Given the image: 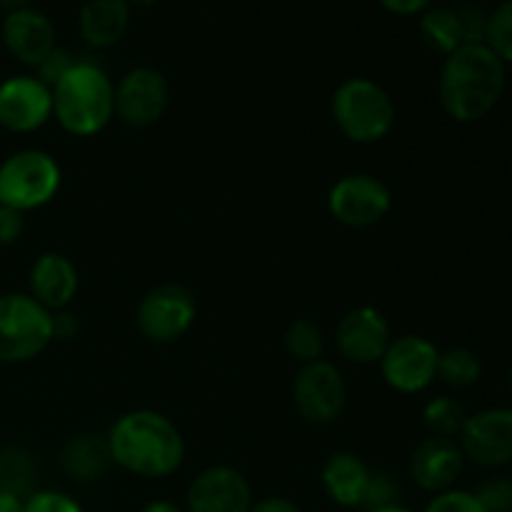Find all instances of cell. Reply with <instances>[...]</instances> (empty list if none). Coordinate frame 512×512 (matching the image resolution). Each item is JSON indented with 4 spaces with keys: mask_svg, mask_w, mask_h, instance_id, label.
Returning <instances> with one entry per match:
<instances>
[{
    "mask_svg": "<svg viewBox=\"0 0 512 512\" xmlns=\"http://www.w3.org/2000/svg\"><path fill=\"white\" fill-rule=\"evenodd\" d=\"M465 420H468V410L450 395L428 400V405L423 408V423L433 438H460Z\"/></svg>",
    "mask_w": 512,
    "mask_h": 512,
    "instance_id": "603a6c76",
    "label": "cell"
},
{
    "mask_svg": "<svg viewBox=\"0 0 512 512\" xmlns=\"http://www.w3.org/2000/svg\"><path fill=\"white\" fill-rule=\"evenodd\" d=\"M420 38L433 53H440L448 58L453 50L465 45V28L460 18V8L450 5H433L420 15Z\"/></svg>",
    "mask_w": 512,
    "mask_h": 512,
    "instance_id": "7402d4cb",
    "label": "cell"
},
{
    "mask_svg": "<svg viewBox=\"0 0 512 512\" xmlns=\"http://www.w3.org/2000/svg\"><path fill=\"white\" fill-rule=\"evenodd\" d=\"M130 3L128 0H85L78 13L80 38L90 48H110L128 33Z\"/></svg>",
    "mask_w": 512,
    "mask_h": 512,
    "instance_id": "ffe728a7",
    "label": "cell"
},
{
    "mask_svg": "<svg viewBox=\"0 0 512 512\" xmlns=\"http://www.w3.org/2000/svg\"><path fill=\"white\" fill-rule=\"evenodd\" d=\"M140 512H183L175 503H168V500H153V503L145 505Z\"/></svg>",
    "mask_w": 512,
    "mask_h": 512,
    "instance_id": "8d00e7d4",
    "label": "cell"
},
{
    "mask_svg": "<svg viewBox=\"0 0 512 512\" xmlns=\"http://www.w3.org/2000/svg\"><path fill=\"white\" fill-rule=\"evenodd\" d=\"M285 350L293 360H298L300 365L315 363V360H323L325 350V335L320 330V325H315L308 318H295L293 323L285 330Z\"/></svg>",
    "mask_w": 512,
    "mask_h": 512,
    "instance_id": "484cf974",
    "label": "cell"
},
{
    "mask_svg": "<svg viewBox=\"0 0 512 512\" xmlns=\"http://www.w3.org/2000/svg\"><path fill=\"white\" fill-rule=\"evenodd\" d=\"M293 403L305 423H333L343 415L348 403V385L343 373L328 360L300 365L293 380Z\"/></svg>",
    "mask_w": 512,
    "mask_h": 512,
    "instance_id": "ba28073f",
    "label": "cell"
},
{
    "mask_svg": "<svg viewBox=\"0 0 512 512\" xmlns=\"http://www.w3.org/2000/svg\"><path fill=\"white\" fill-rule=\"evenodd\" d=\"M0 512H25V500L18 495L0 493Z\"/></svg>",
    "mask_w": 512,
    "mask_h": 512,
    "instance_id": "d590c367",
    "label": "cell"
},
{
    "mask_svg": "<svg viewBox=\"0 0 512 512\" xmlns=\"http://www.w3.org/2000/svg\"><path fill=\"white\" fill-rule=\"evenodd\" d=\"M110 458L138 478H168L183 465L185 440L178 425L158 410H130L108 433Z\"/></svg>",
    "mask_w": 512,
    "mask_h": 512,
    "instance_id": "7a4b0ae2",
    "label": "cell"
},
{
    "mask_svg": "<svg viewBox=\"0 0 512 512\" xmlns=\"http://www.w3.org/2000/svg\"><path fill=\"white\" fill-rule=\"evenodd\" d=\"M30 0H0V8L5 10V13H13V10H20V8H28Z\"/></svg>",
    "mask_w": 512,
    "mask_h": 512,
    "instance_id": "74e56055",
    "label": "cell"
},
{
    "mask_svg": "<svg viewBox=\"0 0 512 512\" xmlns=\"http://www.w3.org/2000/svg\"><path fill=\"white\" fill-rule=\"evenodd\" d=\"M480 375H483V363H480L478 353H473L470 348H450L440 353L438 378L450 388H470L478 383Z\"/></svg>",
    "mask_w": 512,
    "mask_h": 512,
    "instance_id": "cb8c5ba5",
    "label": "cell"
},
{
    "mask_svg": "<svg viewBox=\"0 0 512 512\" xmlns=\"http://www.w3.org/2000/svg\"><path fill=\"white\" fill-rule=\"evenodd\" d=\"M398 495L400 485L393 475L385 473V470H370L368 490H365V498L360 508H365V512L390 508V505H398Z\"/></svg>",
    "mask_w": 512,
    "mask_h": 512,
    "instance_id": "83f0119b",
    "label": "cell"
},
{
    "mask_svg": "<svg viewBox=\"0 0 512 512\" xmlns=\"http://www.w3.org/2000/svg\"><path fill=\"white\" fill-rule=\"evenodd\" d=\"M250 512H300V508L293 503V500L273 495V498H263L258 500V503H253Z\"/></svg>",
    "mask_w": 512,
    "mask_h": 512,
    "instance_id": "e575fe53",
    "label": "cell"
},
{
    "mask_svg": "<svg viewBox=\"0 0 512 512\" xmlns=\"http://www.w3.org/2000/svg\"><path fill=\"white\" fill-rule=\"evenodd\" d=\"M323 490L340 508H360L368 490L370 468L355 453H333L323 465Z\"/></svg>",
    "mask_w": 512,
    "mask_h": 512,
    "instance_id": "d6986e66",
    "label": "cell"
},
{
    "mask_svg": "<svg viewBox=\"0 0 512 512\" xmlns=\"http://www.w3.org/2000/svg\"><path fill=\"white\" fill-rule=\"evenodd\" d=\"M75 63H78V60H75V55L70 53V50L58 48V45H55V48L50 50L38 65H35V78H38L40 83L48 85V88H53V85L58 83V80L63 78Z\"/></svg>",
    "mask_w": 512,
    "mask_h": 512,
    "instance_id": "4dcf8cb0",
    "label": "cell"
},
{
    "mask_svg": "<svg viewBox=\"0 0 512 512\" xmlns=\"http://www.w3.org/2000/svg\"><path fill=\"white\" fill-rule=\"evenodd\" d=\"M425 512H488L483 508V503L478 500V495L470 493V490H445L438 493L428 503Z\"/></svg>",
    "mask_w": 512,
    "mask_h": 512,
    "instance_id": "f546056e",
    "label": "cell"
},
{
    "mask_svg": "<svg viewBox=\"0 0 512 512\" xmlns=\"http://www.w3.org/2000/svg\"><path fill=\"white\" fill-rule=\"evenodd\" d=\"M368 512H413V510L403 508V505H390V508H380V510H368Z\"/></svg>",
    "mask_w": 512,
    "mask_h": 512,
    "instance_id": "f35d334b",
    "label": "cell"
},
{
    "mask_svg": "<svg viewBox=\"0 0 512 512\" xmlns=\"http://www.w3.org/2000/svg\"><path fill=\"white\" fill-rule=\"evenodd\" d=\"M483 43L488 45L505 65H512V0H503L498 8L490 10Z\"/></svg>",
    "mask_w": 512,
    "mask_h": 512,
    "instance_id": "4316f807",
    "label": "cell"
},
{
    "mask_svg": "<svg viewBox=\"0 0 512 512\" xmlns=\"http://www.w3.org/2000/svg\"><path fill=\"white\" fill-rule=\"evenodd\" d=\"M3 43L15 60L35 68L55 48V28L48 15L28 5L5 15Z\"/></svg>",
    "mask_w": 512,
    "mask_h": 512,
    "instance_id": "e0dca14e",
    "label": "cell"
},
{
    "mask_svg": "<svg viewBox=\"0 0 512 512\" xmlns=\"http://www.w3.org/2000/svg\"><path fill=\"white\" fill-rule=\"evenodd\" d=\"M440 350L433 340L423 335H400L390 340L388 350L380 358V375L385 383L403 395L428 390L438 380Z\"/></svg>",
    "mask_w": 512,
    "mask_h": 512,
    "instance_id": "9c48e42d",
    "label": "cell"
},
{
    "mask_svg": "<svg viewBox=\"0 0 512 512\" xmlns=\"http://www.w3.org/2000/svg\"><path fill=\"white\" fill-rule=\"evenodd\" d=\"M330 115L350 143H378L393 130L395 103L388 90L370 78H350L335 88Z\"/></svg>",
    "mask_w": 512,
    "mask_h": 512,
    "instance_id": "277c9868",
    "label": "cell"
},
{
    "mask_svg": "<svg viewBox=\"0 0 512 512\" xmlns=\"http://www.w3.org/2000/svg\"><path fill=\"white\" fill-rule=\"evenodd\" d=\"M25 215L0 205V245H13L23 238Z\"/></svg>",
    "mask_w": 512,
    "mask_h": 512,
    "instance_id": "d6a6232c",
    "label": "cell"
},
{
    "mask_svg": "<svg viewBox=\"0 0 512 512\" xmlns=\"http://www.w3.org/2000/svg\"><path fill=\"white\" fill-rule=\"evenodd\" d=\"M170 103V85L155 68H133L115 85V115L130 128L158 123Z\"/></svg>",
    "mask_w": 512,
    "mask_h": 512,
    "instance_id": "7c38bea8",
    "label": "cell"
},
{
    "mask_svg": "<svg viewBox=\"0 0 512 512\" xmlns=\"http://www.w3.org/2000/svg\"><path fill=\"white\" fill-rule=\"evenodd\" d=\"M128 3H135V5H150L153 0H128Z\"/></svg>",
    "mask_w": 512,
    "mask_h": 512,
    "instance_id": "ab89813d",
    "label": "cell"
},
{
    "mask_svg": "<svg viewBox=\"0 0 512 512\" xmlns=\"http://www.w3.org/2000/svg\"><path fill=\"white\" fill-rule=\"evenodd\" d=\"M435 0H380L388 13L395 15H423L425 10L433 8Z\"/></svg>",
    "mask_w": 512,
    "mask_h": 512,
    "instance_id": "836d02e7",
    "label": "cell"
},
{
    "mask_svg": "<svg viewBox=\"0 0 512 512\" xmlns=\"http://www.w3.org/2000/svg\"><path fill=\"white\" fill-rule=\"evenodd\" d=\"M465 460L485 470L512 465V408H488L468 415L458 438Z\"/></svg>",
    "mask_w": 512,
    "mask_h": 512,
    "instance_id": "8fae6325",
    "label": "cell"
},
{
    "mask_svg": "<svg viewBox=\"0 0 512 512\" xmlns=\"http://www.w3.org/2000/svg\"><path fill=\"white\" fill-rule=\"evenodd\" d=\"M50 93L53 118L65 133L78 138L98 135L115 115V85L103 68L88 60H78Z\"/></svg>",
    "mask_w": 512,
    "mask_h": 512,
    "instance_id": "3957f363",
    "label": "cell"
},
{
    "mask_svg": "<svg viewBox=\"0 0 512 512\" xmlns=\"http://www.w3.org/2000/svg\"><path fill=\"white\" fill-rule=\"evenodd\" d=\"M198 305L185 285L165 283L148 290L135 310V325L145 340L168 345L183 338L195 323Z\"/></svg>",
    "mask_w": 512,
    "mask_h": 512,
    "instance_id": "52a82bcc",
    "label": "cell"
},
{
    "mask_svg": "<svg viewBox=\"0 0 512 512\" xmlns=\"http://www.w3.org/2000/svg\"><path fill=\"white\" fill-rule=\"evenodd\" d=\"M393 340L388 318L373 305H358L340 318L335 328V348L348 363L375 365Z\"/></svg>",
    "mask_w": 512,
    "mask_h": 512,
    "instance_id": "4fadbf2b",
    "label": "cell"
},
{
    "mask_svg": "<svg viewBox=\"0 0 512 512\" xmlns=\"http://www.w3.org/2000/svg\"><path fill=\"white\" fill-rule=\"evenodd\" d=\"M253 490L248 478L230 465L205 468L188 488V512H250Z\"/></svg>",
    "mask_w": 512,
    "mask_h": 512,
    "instance_id": "9a60e30c",
    "label": "cell"
},
{
    "mask_svg": "<svg viewBox=\"0 0 512 512\" xmlns=\"http://www.w3.org/2000/svg\"><path fill=\"white\" fill-rule=\"evenodd\" d=\"M465 455L458 440L450 438H425L413 450L408 463V473L413 483L425 493H445L453 490L458 478L463 475Z\"/></svg>",
    "mask_w": 512,
    "mask_h": 512,
    "instance_id": "2e32d148",
    "label": "cell"
},
{
    "mask_svg": "<svg viewBox=\"0 0 512 512\" xmlns=\"http://www.w3.org/2000/svg\"><path fill=\"white\" fill-rule=\"evenodd\" d=\"M60 465H63V473L75 483H98L113 465L108 438L93 433L73 435L60 450Z\"/></svg>",
    "mask_w": 512,
    "mask_h": 512,
    "instance_id": "44dd1931",
    "label": "cell"
},
{
    "mask_svg": "<svg viewBox=\"0 0 512 512\" xmlns=\"http://www.w3.org/2000/svg\"><path fill=\"white\" fill-rule=\"evenodd\" d=\"M508 388H510V395H512V363H510V370H508Z\"/></svg>",
    "mask_w": 512,
    "mask_h": 512,
    "instance_id": "60d3db41",
    "label": "cell"
},
{
    "mask_svg": "<svg viewBox=\"0 0 512 512\" xmlns=\"http://www.w3.org/2000/svg\"><path fill=\"white\" fill-rule=\"evenodd\" d=\"M63 173L58 160L38 148H25L0 163V205L18 213L38 210L58 195Z\"/></svg>",
    "mask_w": 512,
    "mask_h": 512,
    "instance_id": "5b68a950",
    "label": "cell"
},
{
    "mask_svg": "<svg viewBox=\"0 0 512 512\" xmlns=\"http://www.w3.org/2000/svg\"><path fill=\"white\" fill-rule=\"evenodd\" d=\"M508 65L485 43H465L445 58L438 78L440 108L455 123H478L500 103Z\"/></svg>",
    "mask_w": 512,
    "mask_h": 512,
    "instance_id": "6da1fadb",
    "label": "cell"
},
{
    "mask_svg": "<svg viewBox=\"0 0 512 512\" xmlns=\"http://www.w3.org/2000/svg\"><path fill=\"white\" fill-rule=\"evenodd\" d=\"M53 118V93L35 75L0 80V128L35 133Z\"/></svg>",
    "mask_w": 512,
    "mask_h": 512,
    "instance_id": "5bb4252c",
    "label": "cell"
},
{
    "mask_svg": "<svg viewBox=\"0 0 512 512\" xmlns=\"http://www.w3.org/2000/svg\"><path fill=\"white\" fill-rule=\"evenodd\" d=\"M475 495L488 512H512V480L505 475H495L480 483Z\"/></svg>",
    "mask_w": 512,
    "mask_h": 512,
    "instance_id": "f1b7e54d",
    "label": "cell"
},
{
    "mask_svg": "<svg viewBox=\"0 0 512 512\" xmlns=\"http://www.w3.org/2000/svg\"><path fill=\"white\" fill-rule=\"evenodd\" d=\"M390 208V188L375 175H345L328 193L330 215L345 228H373L390 213Z\"/></svg>",
    "mask_w": 512,
    "mask_h": 512,
    "instance_id": "30bf717a",
    "label": "cell"
},
{
    "mask_svg": "<svg viewBox=\"0 0 512 512\" xmlns=\"http://www.w3.org/2000/svg\"><path fill=\"white\" fill-rule=\"evenodd\" d=\"M53 340V313L33 295H0V363H28Z\"/></svg>",
    "mask_w": 512,
    "mask_h": 512,
    "instance_id": "8992f818",
    "label": "cell"
},
{
    "mask_svg": "<svg viewBox=\"0 0 512 512\" xmlns=\"http://www.w3.org/2000/svg\"><path fill=\"white\" fill-rule=\"evenodd\" d=\"M35 483V463L25 450L3 448L0 450V493L25 498Z\"/></svg>",
    "mask_w": 512,
    "mask_h": 512,
    "instance_id": "d4e9b609",
    "label": "cell"
},
{
    "mask_svg": "<svg viewBox=\"0 0 512 512\" xmlns=\"http://www.w3.org/2000/svg\"><path fill=\"white\" fill-rule=\"evenodd\" d=\"M30 293L45 310L60 313L78 293V268L60 253H43L30 268Z\"/></svg>",
    "mask_w": 512,
    "mask_h": 512,
    "instance_id": "ac0fdd59",
    "label": "cell"
},
{
    "mask_svg": "<svg viewBox=\"0 0 512 512\" xmlns=\"http://www.w3.org/2000/svg\"><path fill=\"white\" fill-rule=\"evenodd\" d=\"M25 512H83L70 495L58 490H38L25 498Z\"/></svg>",
    "mask_w": 512,
    "mask_h": 512,
    "instance_id": "1f68e13d",
    "label": "cell"
}]
</instances>
